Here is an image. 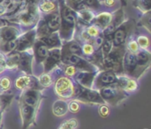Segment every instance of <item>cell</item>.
Instances as JSON below:
<instances>
[{"label": "cell", "instance_id": "cell-1", "mask_svg": "<svg viewBox=\"0 0 151 129\" xmlns=\"http://www.w3.org/2000/svg\"><path fill=\"white\" fill-rule=\"evenodd\" d=\"M99 94L104 103L109 104L112 106H118L124 99L127 98V94L118 85L116 87L106 86L100 89Z\"/></svg>", "mask_w": 151, "mask_h": 129}, {"label": "cell", "instance_id": "cell-2", "mask_svg": "<svg viewBox=\"0 0 151 129\" xmlns=\"http://www.w3.org/2000/svg\"><path fill=\"white\" fill-rule=\"evenodd\" d=\"M19 114L22 121V128L27 129L33 124L35 123L37 110L21 102L19 103Z\"/></svg>", "mask_w": 151, "mask_h": 129}, {"label": "cell", "instance_id": "cell-3", "mask_svg": "<svg viewBox=\"0 0 151 129\" xmlns=\"http://www.w3.org/2000/svg\"><path fill=\"white\" fill-rule=\"evenodd\" d=\"M57 95L64 99H68L73 97V86L68 78L62 77L58 79L55 85Z\"/></svg>", "mask_w": 151, "mask_h": 129}, {"label": "cell", "instance_id": "cell-4", "mask_svg": "<svg viewBox=\"0 0 151 129\" xmlns=\"http://www.w3.org/2000/svg\"><path fill=\"white\" fill-rule=\"evenodd\" d=\"M42 98V97L41 96L40 92L37 89H30L24 92V94L20 97L19 102H21L28 106H31L38 111Z\"/></svg>", "mask_w": 151, "mask_h": 129}, {"label": "cell", "instance_id": "cell-5", "mask_svg": "<svg viewBox=\"0 0 151 129\" xmlns=\"http://www.w3.org/2000/svg\"><path fill=\"white\" fill-rule=\"evenodd\" d=\"M117 81H118V78L115 73L111 71H106V72L102 73L98 76L96 86L97 87L96 89H101L103 87L117 84Z\"/></svg>", "mask_w": 151, "mask_h": 129}, {"label": "cell", "instance_id": "cell-6", "mask_svg": "<svg viewBox=\"0 0 151 129\" xmlns=\"http://www.w3.org/2000/svg\"><path fill=\"white\" fill-rule=\"evenodd\" d=\"M104 66L107 69H112L114 71H119L121 67L120 62V56L118 51L110 52L108 55L105 56L104 60Z\"/></svg>", "mask_w": 151, "mask_h": 129}, {"label": "cell", "instance_id": "cell-7", "mask_svg": "<svg viewBox=\"0 0 151 129\" xmlns=\"http://www.w3.org/2000/svg\"><path fill=\"white\" fill-rule=\"evenodd\" d=\"M60 58H61V53H60L59 50L54 49L50 52L49 51V54H48L45 63H44V70L46 72L51 70L59 62Z\"/></svg>", "mask_w": 151, "mask_h": 129}, {"label": "cell", "instance_id": "cell-8", "mask_svg": "<svg viewBox=\"0 0 151 129\" xmlns=\"http://www.w3.org/2000/svg\"><path fill=\"white\" fill-rule=\"evenodd\" d=\"M64 61L65 63L70 64L71 66H76V67H79V68L87 70V72L90 69V66L88 65V63H87L81 57H79L77 55H74V54L66 55V57L65 58Z\"/></svg>", "mask_w": 151, "mask_h": 129}, {"label": "cell", "instance_id": "cell-9", "mask_svg": "<svg viewBox=\"0 0 151 129\" xmlns=\"http://www.w3.org/2000/svg\"><path fill=\"white\" fill-rule=\"evenodd\" d=\"M75 80L79 85L86 89H91L94 80V74L90 72H80L76 74Z\"/></svg>", "mask_w": 151, "mask_h": 129}, {"label": "cell", "instance_id": "cell-10", "mask_svg": "<svg viewBox=\"0 0 151 129\" xmlns=\"http://www.w3.org/2000/svg\"><path fill=\"white\" fill-rule=\"evenodd\" d=\"M123 66L125 70L130 74H133L135 69L137 68V62H136V58L135 55L131 52V51H127L123 58Z\"/></svg>", "mask_w": 151, "mask_h": 129}, {"label": "cell", "instance_id": "cell-11", "mask_svg": "<svg viewBox=\"0 0 151 129\" xmlns=\"http://www.w3.org/2000/svg\"><path fill=\"white\" fill-rule=\"evenodd\" d=\"M117 85L123 90L128 91V92H132L137 89L138 85L136 83L135 81L128 79V78H124L121 77L117 81Z\"/></svg>", "mask_w": 151, "mask_h": 129}, {"label": "cell", "instance_id": "cell-12", "mask_svg": "<svg viewBox=\"0 0 151 129\" xmlns=\"http://www.w3.org/2000/svg\"><path fill=\"white\" fill-rule=\"evenodd\" d=\"M68 112V105L65 100H58L52 105V112L57 117H63Z\"/></svg>", "mask_w": 151, "mask_h": 129}, {"label": "cell", "instance_id": "cell-13", "mask_svg": "<svg viewBox=\"0 0 151 129\" xmlns=\"http://www.w3.org/2000/svg\"><path fill=\"white\" fill-rule=\"evenodd\" d=\"M33 40H34V35L33 34L28 33V34L25 35L20 39L17 40L16 50L18 51H23V50H27V48H29L32 45Z\"/></svg>", "mask_w": 151, "mask_h": 129}, {"label": "cell", "instance_id": "cell-14", "mask_svg": "<svg viewBox=\"0 0 151 129\" xmlns=\"http://www.w3.org/2000/svg\"><path fill=\"white\" fill-rule=\"evenodd\" d=\"M18 63H19V66L21 70L25 71L28 74L31 73L32 58L28 53L24 52L21 55H19V59Z\"/></svg>", "mask_w": 151, "mask_h": 129}, {"label": "cell", "instance_id": "cell-15", "mask_svg": "<svg viewBox=\"0 0 151 129\" xmlns=\"http://www.w3.org/2000/svg\"><path fill=\"white\" fill-rule=\"evenodd\" d=\"M63 21H64V27L65 28L66 27L71 28L74 26V23H75L74 15L67 8H65L63 10Z\"/></svg>", "mask_w": 151, "mask_h": 129}, {"label": "cell", "instance_id": "cell-16", "mask_svg": "<svg viewBox=\"0 0 151 129\" xmlns=\"http://www.w3.org/2000/svg\"><path fill=\"white\" fill-rule=\"evenodd\" d=\"M126 31L125 29L123 28H119L114 34H113V36H112V41H113V43L115 46H119L121 44H123L125 43V40H126Z\"/></svg>", "mask_w": 151, "mask_h": 129}, {"label": "cell", "instance_id": "cell-17", "mask_svg": "<svg viewBox=\"0 0 151 129\" xmlns=\"http://www.w3.org/2000/svg\"><path fill=\"white\" fill-rule=\"evenodd\" d=\"M35 53H36V57L37 58L42 61L43 59H45L49 54V49L48 47L44 44V43H39L36 45V49H35Z\"/></svg>", "mask_w": 151, "mask_h": 129}, {"label": "cell", "instance_id": "cell-18", "mask_svg": "<svg viewBox=\"0 0 151 129\" xmlns=\"http://www.w3.org/2000/svg\"><path fill=\"white\" fill-rule=\"evenodd\" d=\"M60 25V17L59 14L57 12L52 13L48 18V27L51 30H56Z\"/></svg>", "mask_w": 151, "mask_h": 129}, {"label": "cell", "instance_id": "cell-19", "mask_svg": "<svg viewBox=\"0 0 151 129\" xmlns=\"http://www.w3.org/2000/svg\"><path fill=\"white\" fill-rule=\"evenodd\" d=\"M32 83V80L28 76H20L15 81V86L19 89H25L28 88Z\"/></svg>", "mask_w": 151, "mask_h": 129}, {"label": "cell", "instance_id": "cell-20", "mask_svg": "<svg viewBox=\"0 0 151 129\" xmlns=\"http://www.w3.org/2000/svg\"><path fill=\"white\" fill-rule=\"evenodd\" d=\"M42 43H44L47 47H56L59 44V40L56 34L46 35L42 39Z\"/></svg>", "mask_w": 151, "mask_h": 129}, {"label": "cell", "instance_id": "cell-21", "mask_svg": "<svg viewBox=\"0 0 151 129\" xmlns=\"http://www.w3.org/2000/svg\"><path fill=\"white\" fill-rule=\"evenodd\" d=\"M135 58H136L137 66H142L147 65L149 60H150V55L146 51H139L135 55Z\"/></svg>", "mask_w": 151, "mask_h": 129}, {"label": "cell", "instance_id": "cell-22", "mask_svg": "<svg viewBox=\"0 0 151 129\" xmlns=\"http://www.w3.org/2000/svg\"><path fill=\"white\" fill-rule=\"evenodd\" d=\"M16 35H17V31L12 27H7V28H4L2 31V38L5 42L15 39Z\"/></svg>", "mask_w": 151, "mask_h": 129}, {"label": "cell", "instance_id": "cell-23", "mask_svg": "<svg viewBox=\"0 0 151 129\" xmlns=\"http://www.w3.org/2000/svg\"><path fill=\"white\" fill-rule=\"evenodd\" d=\"M78 128V120L76 119H69L63 121L58 129H76Z\"/></svg>", "mask_w": 151, "mask_h": 129}, {"label": "cell", "instance_id": "cell-24", "mask_svg": "<svg viewBox=\"0 0 151 129\" xmlns=\"http://www.w3.org/2000/svg\"><path fill=\"white\" fill-rule=\"evenodd\" d=\"M12 98V96H8V95L0 96V114L3 113L4 110L11 103Z\"/></svg>", "mask_w": 151, "mask_h": 129}, {"label": "cell", "instance_id": "cell-25", "mask_svg": "<svg viewBox=\"0 0 151 129\" xmlns=\"http://www.w3.org/2000/svg\"><path fill=\"white\" fill-rule=\"evenodd\" d=\"M68 50H69L70 54H74V55H77V56L81 54V48L75 42H73L68 45Z\"/></svg>", "mask_w": 151, "mask_h": 129}, {"label": "cell", "instance_id": "cell-26", "mask_svg": "<svg viewBox=\"0 0 151 129\" xmlns=\"http://www.w3.org/2000/svg\"><path fill=\"white\" fill-rule=\"evenodd\" d=\"M39 83L43 86V87H49L51 85L52 83V80H51V77L49 75V74H42L39 77Z\"/></svg>", "mask_w": 151, "mask_h": 129}, {"label": "cell", "instance_id": "cell-27", "mask_svg": "<svg viewBox=\"0 0 151 129\" xmlns=\"http://www.w3.org/2000/svg\"><path fill=\"white\" fill-rule=\"evenodd\" d=\"M67 105H68V111L71 112L72 113H76L80 111V103L76 99L72 100L69 104H67Z\"/></svg>", "mask_w": 151, "mask_h": 129}, {"label": "cell", "instance_id": "cell-28", "mask_svg": "<svg viewBox=\"0 0 151 129\" xmlns=\"http://www.w3.org/2000/svg\"><path fill=\"white\" fill-rule=\"evenodd\" d=\"M16 47H17V40L12 39V40L6 42L5 45H4V50L6 52H12L14 50H16Z\"/></svg>", "mask_w": 151, "mask_h": 129}, {"label": "cell", "instance_id": "cell-29", "mask_svg": "<svg viewBox=\"0 0 151 129\" xmlns=\"http://www.w3.org/2000/svg\"><path fill=\"white\" fill-rule=\"evenodd\" d=\"M110 19H111V16L110 14L108 13H102L99 17H98V22L101 26L103 27H105L109 24L110 22Z\"/></svg>", "mask_w": 151, "mask_h": 129}, {"label": "cell", "instance_id": "cell-30", "mask_svg": "<svg viewBox=\"0 0 151 129\" xmlns=\"http://www.w3.org/2000/svg\"><path fill=\"white\" fill-rule=\"evenodd\" d=\"M111 48H112V43H111V40H109V39H106L104 43H103V52L104 54L106 56L108 55L111 50Z\"/></svg>", "mask_w": 151, "mask_h": 129}, {"label": "cell", "instance_id": "cell-31", "mask_svg": "<svg viewBox=\"0 0 151 129\" xmlns=\"http://www.w3.org/2000/svg\"><path fill=\"white\" fill-rule=\"evenodd\" d=\"M98 113L103 118H107L110 114V109L105 104H100L98 108Z\"/></svg>", "mask_w": 151, "mask_h": 129}, {"label": "cell", "instance_id": "cell-32", "mask_svg": "<svg viewBox=\"0 0 151 129\" xmlns=\"http://www.w3.org/2000/svg\"><path fill=\"white\" fill-rule=\"evenodd\" d=\"M41 8H42V10L43 12H50L55 8V4L53 3H51V2L46 1V2H43L41 4Z\"/></svg>", "mask_w": 151, "mask_h": 129}, {"label": "cell", "instance_id": "cell-33", "mask_svg": "<svg viewBox=\"0 0 151 129\" xmlns=\"http://www.w3.org/2000/svg\"><path fill=\"white\" fill-rule=\"evenodd\" d=\"M10 86H11V81L8 78L6 77H4L0 80V88L3 89V90H7L10 89Z\"/></svg>", "mask_w": 151, "mask_h": 129}, {"label": "cell", "instance_id": "cell-34", "mask_svg": "<svg viewBox=\"0 0 151 129\" xmlns=\"http://www.w3.org/2000/svg\"><path fill=\"white\" fill-rule=\"evenodd\" d=\"M138 45H140L142 48H143V49H146V48H148L149 47V44H150V41H149V39L147 38V37H145V36H140L139 38H138Z\"/></svg>", "mask_w": 151, "mask_h": 129}, {"label": "cell", "instance_id": "cell-35", "mask_svg": "<svg viewBox=\"0 0 151 129\" xmlns=\"http://www.w3.org/2000/svg\"><path fill=\"white\" fill-rule=\"evenodd\" d=\"M81 51H83V53H84L85 55H92V54L94 53L95 50H94L93 45H91V44H85V45L82 47Z\"/></svg>", "mask_w": 151, "mask_h": 129}, {"label": "cell", "instance_id": "cell-36", "mask_svg": "<svg viewBox=\"0 0 151 129\" xmlns=\"http://www.w3.org/2000/svg\"><path fill=\"white\" fill-rule=\"evenodd\" d=\"M103 43H104L103 37H102V36H96V38L95 39V42H94V45H93L94 50H99V48L102 47Z\"/></svg>", "mask_w": 151, "mask_h": 129}, {"label": "cell", "instance_id": "cell-37", "mask_svg": "<svg viewBox=\"0 0 151 129\" xmlns=\"http://www.w3.org/2000/svg\"><path fill=\"white\" fill-rule=\"evenodd\" d=\"M34 19V14L29 12V13H26L22 16V21L26 24H29L31 23L32 19Z\"/></svg>", "mask_w": 151, "mask_h": 129}, {"label": "cell", "instance_id": "cell-38", "mask_svg": "<svg viewBox=\"0 0 151 129\" xmlns=\"http://www.w3.org/2000/svg\"><path fill=\"white\" fill-rule=\"evenodd\" d=\"M65 75H67V76H73L76 74V68L73 66H69L65 69Z\"/></svg>", "mask_w": 151, "mask_h": 129}, {"label": "cell", "instance_id": "cell-39", "mask_svg": "<svg viewBox=\"0 0 151 129\" xmlns=\"http://www.w3.org/2000/svg\"><path fill=\"white\" fill-rule=\"evenodd\" d=\"M128 47H129V50H130V51L131 52H135V51H137L138 50V49H139V45H138V43H137V42H135V41H132V42H130L129 43V44H128Z\"/></svg>", "mask_w": 151, "mask_h": 129}, {"label": "cell", "instance_id": "cell-40", "mask_svg": "<svg viewBox=\"0 0 151 129\" xmlns=\"http://www.w3.org/2000/svg\"><path fill=\"white\" fill-rule=\"evenodd\" d=\"M49 32H50V28L48 27V26H46V25H42V26L40 27L39 33H40V35H44V36H46V35H48Z\"/></svg>", "mask_w": 151, "mask_h": 129}, {"label": "cell", "instance_id": "cell-41", "mask_svg": "<svg viewBox=\"0 0 151 129\" xmlns=\"http://www.w3.org/2000/svg\"><path fill=\"white\" fill-rule=\"evenodd\" d=\"M81 18L87 21H90L91 19L93 18V15L90 13V12H81Z\"/></svg>", "mask_w": 151, "mask_h": 129}, {"label": "cell", "instance_id": "cell-42", "mask_svg": "<svg viewBox=\"0 0 151 129\" xmlns=\"http://www.w3.org/2000/svg\"><path fill=\"white\" fill-rule=\"evenodd\" d=\"M88 35L97 36V35H98V30H97V28H96V27H91L88 28Z\"/></svg>", "mask_w": 151, "mask_h": 129}, {"label": "cell", "instance_id": "cell-43", "mask_svg": "<svg viewBox=\"0 0 151 129\" xmlns=\"http://www.w3.org/2000/svg\"><path fill=\"white\" fill-rule=\"evenodd\" d=\"M5 66H6V60H5L4 57L2 54H0V71L2 69H4Z\"/></svg>", "mask_w": 151, "mask_h": 129}, {"label": "cell", "instance_id": "cell-44", "mask_svg": "<svg viewBox=\"0 0 151 129\" xmlns=\"http://www.w3.org/2000/svg\"><path fill=\"white\" fill-rule=\"evenodd\" d=\"M142 4H143L144 8H146L147 10H150V0H143Z\"/></svg>", "mask_w": 151, "mask_h": 129}, {"label": "cell", "instance_id": "cell-45", "mask_svg": "<svg viewBox=\"0 0 151 129\" xmlns=\"http://www.w3.org/2000/svg\"><path fill=\"white\" fill-rule=\"evenodd\" d=\"M84 2L88 5H93L96 3V0H84Z\"/></svg>", "mask_w": 151, "mask_h": 129}, {"label": "cell", "instance_id": "cell-46", "mask_svg": "<svg viewBox=\"0 0 151 129\" xmlns=\"http://www.w3.org/2000/svg\"><path fill=\"white\" fill-rule=\"evenodd\" d=\"M105 4L108 6H111L114 4V0H105Z\"/></svg>", "mask_w": 151, "mask_h": 129}, {"label": "cell", "instance_id": "cell-47", "mask_svg": "<svg viewBox=\"0 0 151 129\" xmlns=\"http://www.w3.org/2000/svg\"><path fill=\"white\" fill-rule=\"evenodd\" d=\"M21 3H22V0H13V1H12V4H14L17 7H18Z\"/></svg>", "mask_w": 151, "mask_h": 129}, {"label": "cell", "instance_id": "cell-48", "mask_svg": "<svg viewBox=\"0 0 151 129\" xmlns=\"http://www.w3.org/2000/svg\"><path fill=\"white\" fill-rule=\"evenodd\" d=\"M7 1L8 0H0V5H6L5 4H6Z\"/></svg>", "mask_w": 151, "mask_h": 129}, {"label": "cell", "instance_id": "cell-49", "mask_svg": "<svg viewBox=\"0 0 151 129\" xmlns=\"http://www.w3.org/2000/svg\"><path fill=\"white\" fill-rule=\"evenodd\" d=\"M78 9H84L85 8V5L83 4H79V6L77 7Z\"/></svg>", "mask_w": 151, "mask_h": 129}, {"label": "cell", "instance_id": "cell-50", "mask_svg": "<svg viewBox=\"0 0 151 129\" xmlns=\"http://www.w3.org/2000/svg\"><path fill=\"white\" fill-rule=\"evenodd\" d=\"M74 2H76V3H79V2H81V0H73Z\"/></svg>", "mask_w": 151, "mask_h": 129}, {"label": "cell", "instance_id": "cell-51", "mask_svg": "<svg viewBox=\"0 0 151 129\" xmlns=\"http://www.w3.org/2000/svg\"><path fill=\"white\" fill-rule=\"evenodd\" d=\"M1 115H2V114H0V120H1Z\"/></svg>", "mask_w": 151, "mask_h": 129}, {"label": "cell", "instance_id": "cell-52", "mask_svg": "<svg viewBox=\"0 0 151 129\" xmlns=\"http://www.w3.org/2000/svg\"><path fill=\"white\" fill-rule=\"evenodd\" d=\"M8 1H9V0H8Z\"/></svg>", "mask_w": 151, "mask_h": 129}]
</instances>
